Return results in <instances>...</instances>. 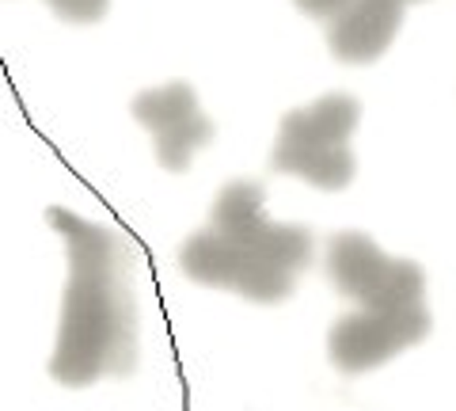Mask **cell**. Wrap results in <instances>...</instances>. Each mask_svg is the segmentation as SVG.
Masks as SVG:
<instances>
[{"label": "cell", "mask_w": 456, "mask_h": 411, "mask_svg": "<svg viewBox=\"0 0 456 411\" xmlns=\"http://www.w3.org/2000/svg\"><path fill=\"white\" fill-rule=\"evenodd\" d=\"M134 119L152 134V149L167 172H187L194 149L213 141V122L202 115L191 84H164L134 99Z\"/></svg>", "instance_id": "ba28073f"}, {"label": "cell", "mask_w": 456, "mask_h": 411, "mask_svg": "<svg viewBox=\"0 0 456 411\" xmlns=\"http://www.w3.org/2000/svg\"><path fill=\"white\" fill-rule=\"evenodd\" d=\"M46 221L61 233L69 255L50 377L65 389H88L103 377H130L137 366L130 248L107 225L84 221L73 210L50 206Z\"/></svg>", "instance_id": "6da1fadb"}, {"label": "cell", "mask_w": 456, "mask_h": 411, "mask_svg": "<svg viewBox=\"0 0 456 411\" xmlns=\"http://www.w3.org/2000/svg\"><path fill=\"white\" fill-rule=\"evenodd\" d=\"M358 103L342 92L323 95L312 107L289 111L281 119L270 168L285 176H301L320 191H342L354 179L350 137L358 130Z\"/></svg>", "instance_id": "7a4b0ae2"}, {"label": "cell", "mask_w": 456, "mask_h": 411, "mask_svg": "<svg viewBox=\"0 0 456 411\" xmlns=\"http://www.w3.org/2000/svg\"><path fill=\"white\" fill-rule=\"evenodd\" d=\"M305 16L327 27V46L338 62H377L403 23V0H293Z\"/></svg>", "instance_id": "52a82bcc"}, {"label": "cell", "mask_w": 456, "mask_h": 411, "mask_svg": "<svg viewBox=\"0 0 456 411\" xmlns=\"http://www.w3.org/2000/svg\"><path fill=\"white\" fill-rule=\"evenodd\" d=\"M209 229L248 248L259 259L289 271L293 278L312 263V236L301 225H281L266 218V198L259 183H228L221 198L213 202Z\"/></svg>", "instance_id": "277c9868"}, {"label": "cell", "mask_w": 456, "mask_h": 411, "mask_svg": "<svg viewBox=\"0 0 456 411\" xmlns=\"http://www.w3.org/2000/svg\"><path fill=\"white\" fill-rule=\"evenodd\" d=\"M403 4H411V0H403Z\"/></svg>", "instance_id": "30bf717a"}, {"label": "cell", "mask_w": 456, "mask_h": 411, "mask_svg": "<svg viewBox=\"0 0 456 411\" xmlns=\"http://www.w3.org/2000/svg\"><path fill=\"white\" fill-rule=\"evenodd\" d=\"M430 335V313L426 305L411 308H358L346 313L327 339V354H331L335 370L342 374H369L384 366L407 347L422 343Z\"/></svg>", "instance_id": "8992f818"}, {"label": "cell", "mask_w": 456, "mask_h": 411, "mask_svg": "<svg viewBox=\"0 0 456 411\" xmlns=\"http://www.w3.org/2000/svg\"><path fill=\"white\" fill-rule=\"evenodd\" d=\"M327 271L338 293L362 308H411L426 305V275L419 263L392 259L362 233H338L331 240Z\"/></svg>", "instance_id": "3957f363"}, {"label": "cell", "mask_w": 456, "mask_h": 411, "mask_svg": "<svg viewBox=\"0 0 456 411\" xmlns=\"http://www.w3.org/2000/svg\"><path fill=\"white\" fill-rule=\"evenodd\" d=\"M179 267L183 275L194 278L198 286H213V290H232L248 301L259 305H274L285 301L293 293V275L281 271V267L259 259L248 248L224 240L221 233H194L179 251Z\"/></svg>", "instance_id": "5b68a950"}, {"label": "cell", "mask_w": 456, "mask_h": 411, "mask_svg": "<svg viewBox=\"0 0 456 411\" xmlns=\"http://www.w3.org/2000/svg\"><path fill=\"white\" fill-rule=\"evenodd\" d=\"M53 16H61L65 23H99L107 16L110 0H46Z\"/></svg>", "instance_id": "9c48e42d"}]
</instances>
